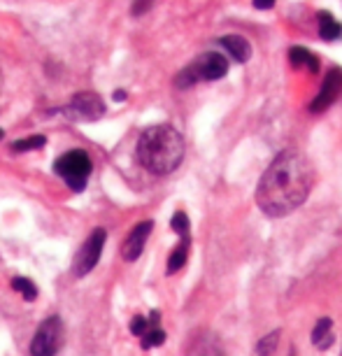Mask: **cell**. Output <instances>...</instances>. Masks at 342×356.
Masks as SVG:
<instances>
[{"instance_id":"cell-4","label":"cell","mask_w":342,"mask_h":356,"mask_svg":"<svg viewBox=\"0 0 342 356\" xmlns=\"http://www.w3.org/2000/svg\"><path fill=\"white\" fill-rule=\"evenodd\" d=\"M54 172L61 175V177L65 179V184H68L72 191H84L86 179H89V175H91L89 154L82 152V149L65 152L61 159H56Z\"/></svg>"},{"instance_id":"cell-16","label":"cell","mask_w":342,"mask_h":356,"mask_svg":"<svg viewBox=\"0 0 342 356\" xmlns=\"http://www.w3.org/2000/svg\"><path fill=\"white\" fill-rule=\"evenodd\" d=\"M12 289H15L17 293H22L26 300H35V296H38V286L33 284L31 280H26V277H15V280H12Z\"/></svg>"},{"instance_id":"cell-15","label":"cell","mask_w":342,"mask_h":356,"mask_svg":"<svg viewBox=\"0 0 342 356\" xmlns=\"http://www.w3.org/2000/svg\"><path fill=\"white\" fill-rule=\"evenodd\" d=\"M186 257H189V235L182 238V243L175 247V252H172L170 259H168V275L182 270L184 264H186Z\"/></svg>"},{"instance_id":"cell-18","label":"cell","mask_w":342,"mask_h":356,"mask_svg":"<svg viewBox=\"0 0 342 356\" xmlns=\"http://www.w3.org/2000/svg\"><path fill=\"white\" fill-rule=\"evenodd\" d=\"M47 143L44 136H33V138H26V140H17L12 143V149L15 152H31V149H42Z\"/></svg>"},{"instance_id":"cell-21","label":"cell","mask_w":342,"mask_h":356,"mask_svg":"<svg viewBox=\"0 0 342 356\" xmlns=\"http://www.w3.org/2000/svg\"><path fill=\"white\" fill-rule=\"evenodd\" d=\"M154 5V0H133V8H131V12L136 17H140V15H145L147 10H149Z\"/></svg>"},{"instance_id":"cell-20","label":"cell","mask_w":342,"mask_h":356,"mask_svg":"<svg viewBox=\"0 0 342 356\" xmlns=\"http://www.w3.org/2000/svg\"><path fill=\"white\" fill-rule=\"evenodd\" d=\"M147 328H149V319H145V317H133V321H131V333H133V335H140V338H142Z\"/></svg>"},{"instance_id":"cell-23","label":"cell","mask_w":342,"mask_h":356,"mask_svg":"<svg viewBox=\"0 0 342 356\" xmlns=\"http://www.w3.org/2000/svg\"><path fill=\"white\" fill-rule=\"evenodd\" d=\"M126 98V93L124 91H117V93H114V100H124Z\"/></svg>"},{"instance_id":"cell-6","label":"cell","mask_w":342,"mask_h":356,"mask_svg":"<svg viewBox=\"0 0 342 356\" xmlns=\"http://www.w3.org/2000/svg\"><path fill=\"white\" fill-rule=\"evenodd\" d=\"M105 235L107 233L103 228H96V231H91V235L86 238L82 250L77 252L75 261H72V273H75L77 277H84V275H89L93 268H96L100 252H103V245H105Z\"/></svg>"},{"instance_id":"cell-5","label":"cell","mask_w":342,"mask_h":356,"mask_svg":"<svg viewBox=\"0 0 342 356\" xmlns=\"http://www.w3.org/2000/svg\"><path fill=\"white\" fill-rule=\"evenodd\" d=\"M63 347V321L58 317H49L40 324L35 338L31 342L33 356H56Z\"/></svg>"},{"instance_id":"cell-22","label":"cell","mask_w":342,"mask_h":356,"mask_svg":"<svg viewBox=\"0 0 342 356\" xmlns=\"http://www.w3.org/2000/svg\"><path fill=\"white\" fill-rule=\"evenodd\" d=\"M275 3H277V0H254V8H256V10H270V8H275Z\"/></svg>"},{"instance_id":"cell-11","label":"cell","mask_w":342,"mask_h":356,"mask_svg":"<svg viewBox=\"0 0 342 356\" xmlns=\"http://www.w3.org/2000/svg\"><path fill=\"white\" fill-rule=\"evenodd\" d=\"M289 63L296 68H307L310 72L319 70V58L312 51H307L305 47H291L289 49Z\"/></svg>"},{"instance_id":"cell-7","label":"cell","mask_w":342,"mask_h":356,"mask_svg":"<svg viewBox=\"0 0 342 356\" xmlns=\"http://www.w3.org/2000/svg\"><path fill=\"white\" fill-rule=\"evenodd\" d=\"M65 114L70 119H77V122H96L105 114V103L100 100L96 93H77L75 98L70 100V105L65 107Z\"/></svg>"},{"instance_id":"cell-2","label":"cell","mask_w":342,"mask_h":356,"mask_svg":"<svg viewBox=\"0 0 342 356\" xmlns=\"http://www.w3.org/2000/svg\"><path fill=\"white\" fill-rule=\"evenodd\" d=\"M138 159L154 175H170L184 159V140L168 124L149 126L138 140Z\"/></svg>"},{"instance_id":"cell-1","label":"cell","mask_w":342,"mask_h":356,"mask_svg":"<svg viewBox=\"0 0 342 356\" xmlns=\"http://www.w3.org/2000/svg\"><path fill=\"white\" fill-rule=\"evenodd\" d=\"M314 186L312 161L298 149H286L268 165L256 189V203L268 217L277 219L291 214L305 203Z\"/></svg>"},{"instance_id":"cell-19","label":"cell","mask_w":342,"mask_h":356,"mask_svg":"<svg viewBox=\"0 0 342 356\" xmlns=\"http://www.w3.org/2000/svg\"><path fill=\"white\" fill-rule=\"evenodd\" d=\"M170 226H172V231L179 235V238H186V235H189V217H186L184 212H175V214H172Z\"/></svg>"},{"instance_id":"cell-8","label":"cell","mask_w":342,"mask_h":356,"mask_svg":"<svg viewBox=\"0 0 342 356\" xmlns=\"http://www.w3.org/2000/svg\"><path fill=\"white\" fill-rule=\"evenodd\" d=\"M340 91H342V70L340 68H331L328 70V75L324 79V84H321V91H319V96L312 100V105H310V112H324L326 107H331L335 103V98L340 96Z\"/></svg>"},{"instance_id":"cell-17","label":"cell","mask_w":342,"mask_h":356,"mask_svg":"<svg viewBox=\"0 0 342 356\" xmlns=\"http://www.w3.org/2000/svg\"><path fill=\"white\" fill-rule=\"evenodd\" d=\"M277 342H279V331L268 333L266 338H261V340H259V345H256V356H272V354H275V347H277Z\"/></svg>"},{"instance_id":"cell-12","label":"cell","mask_w":342,"mask_h":356,"mask_svg":"<svg viewBox=\"0 0 342 356\" xmlns=\"http://www.w3.org/2000/svg\"><path fill=\"white\" fill-rule=\"evenodd\" d=\"M319 35L333 42V40H342V24L333 19L331 12H319Z\"/></svg>"},{"instance_id":"cell-9","label":"cell","mask_w":342,"mask_h":356,"mask_svg":"<svg viewBox=\"0 0 342 356\" xmlns=\"http://www.w3.org/2000/svg\"><path fill=\"white\" fill-rule=\"evenodd\" d=\"M152 228H154L152 221H142V224H138L129 233V238H126L124 245H122V257H124V261H136L140 254H142L145 245H147V238L152 235Z\"/></svg>"},{"instance_id":"cell-14","label":"cell","mask_w":342,"mask_h":356,"mask_svg":"<svg viewBox=\"0 0 342 356\" xmlns=\"http://www.w3.org/2000/svg\"><path fill=\"white\" fill-rule=\"evenodd\" d=\"M312 342L317 349H328L333 345V321L331 319H319L317 326L312 331Z\"/></svg>"},{"instance_id":"cell-10","label":"cell","mask_w":342,"mask_h":356,"mask_svg":"<svg viewBox=\"0 0 342 356\" xmlns=\"http://www.w3.org/2000/svg\"><path fill=\"white\" fill-rule=\"evenodd\" d=\"M219 44L224 47V49L231 54V58L236 63H247L250 61V56H252V44L247 42V40L243 35H226V38H221L219 40Z\"/></svg>"},{"instance_id":"cell-24","label":"cell","mask_w":342,"mask_h":356,"mask_svg":"<svg viewBox=\"0 0 342 356\" xmlns=\"http://www.w3.org/2000/svg\"><path fill=\"white\" fill-rule=\"evenodd\" d=\"M0 140H3V129H0Z\"/></svg>"},{"instance_id":"cell-13","label":"cell","mask_w":342,"mask_h":356,"mask_svg":"<svg viewBox=\"0 0 342 356\" xmlns=\"http://www.w3.org/2000/svg\"><path fill=\"white\" fill-rule=\"evenodd\" d=\"M163 342H165V333H163V328L158 326V312L154 310L152 317H149V328H147L145 335H142V347L152 349V347L163 345Z\"/></svg>"},{"instance_id":"cell-3","label":"cell","mask_w":342,"mask_h":356,"mask_svg":"<svg viewBox=\"0 0 342 356\" xmlns=\"http://www.w3.org/2000/svg\"><path fill=\"white\" fill-rule=\"evenodd\" d=\"M228 72V61L224 58V54L219 51H207L200 54L196 61H191L186 68L175 77L177 89H189V86L198 82H214V79L226 77Z\"/></svg>"}]
</instances>
